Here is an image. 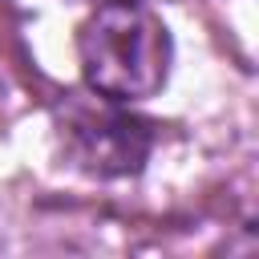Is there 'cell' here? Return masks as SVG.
I'll return each instance as SVG.
<instances>
[{
  "label": "cell",
  "mask_w": 259,
  "mask_h": 259,
  "mask_svg": "<svg viewBox=\"0 0 259 259\" xmlns=\"http://www.w3.org/2000/svg\"><path fill=\"white\" fill-rule=\"evenodd\" d=\"M170 28L142 0H101L77 28V61L89 93L146 101L170 77Z\"/></svg>",
  "instance_id": "1"
},
{
  "label": "cell",
  "mask_w": 259,
  "mask_h": 259,
  "mask_svg": "<svg viewBox=\"0 0 259 259\" xmlns=\"http://www.w3.org/2000/svg\"><path fill=\"white\" fill-rule=\"evenodd\" d=\"M61 142L69 162L89 178H130L146 166L154 150V130L125 113L121 101L101 93L77 97L69 93L61 105Z\"/></svg>",
  "instance_id": "2"
}]
</instances>
